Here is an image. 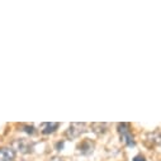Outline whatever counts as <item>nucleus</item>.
Segmentation results:
<instances>
[{
  "instance_id": "0eeeda50",
  "label": "nucleus",
  "mask_w": 161,
  "mask_h": 161,
  "mask_svg": "<svg viewBox=\"0 0 161 161\" xmlns=\"http://www.w3.org/2000/svg\"><path fill=\"white\" fill-rule=\"evenodd\" d=\"M133 161H146V160H145V157H143V156H136V157L133 159Z\"/></svg>"
},
{
  "instance_id": "20e7f679",
  "label": "nucleus",
  "mask_w": 161,
  "mask_h": 161,
  "mask_svg": "<svg viewBox=\"0 0 161 161\" xmlns=\"http://www.w3.org/2000/svg\"><path fill=\"white\" fill-rule=\"evenodd\" d=\"M45 126V130L42 131L45 134H48V133H52L57 130V127H58V123H46L43 124Z\"/></svg>"
},
{
  "instance_id": "423d86ee",
  "label": "nucleus",
  "mask_w": 161,
  "mask_h": 161,
  "mask_svg": "<svg viewBox=\"0 0 161 161\" xmlns=\"http://www.w3.org/2000/svg\"><path fill=\"white\" fill-rule=\"evenodd\" d=\"M24 131L27 132V133H33V132H35V128H33L32 126H31V127H29V126H25V127H24Z\"/></svg>"
},
{
  "instance_id": "7ed1b4c3",
  "label": "nucleus",
  "mask_w": 161,
  "mask_h": 161,
  "mask_svg": "<svg viewBox=\"0 0 161 161\" xmlns=\"http://www.w3.org/2000/svg\"><path fill=\"white\" fill-rule=\"evenodd\" d=\"M15 152L12 148H0V161H12Z\"/></svg>"
},
{
  "instance_id": "f03ea898",
  "label": "nucleus",
  "mask_w": 161,
  "mask_h": 161,
  "mask_svg": "<svg viewBox=\"0 0 161 161\" xmlns=\"http://www.w3.org/2000/svg\"><path fill=\"white\" fill-rule=\"evenodd\" d=\"M84 128H85V124L84 123H74V124L70 126V128L67 130L66 136L69 138H75V137H78L80 133H82L84 131H85Z\"/></svg>"
},
{
  "instance_id": "f257e3e1",
  "label": "nucleus",
  "mask_w": 161,
  "mask_h": 161,
  "mask_svg": "<svg viewBox=\"0 0 161 161\" xmlns=\"http://www.w3.org/2000/svg\"><path fill=\"white\" fill-rule=\"evenodd\" d=\"M118 131L121 133V137H122L123 142H126L130 147L134 146V141H133V137L130 132V124L128 123H119L118 124Z\"/></svg>"
},
{
  "instance_id": "6e6552de",
  "label": "nucleus",
  "mask_w": 161,
  "mask_h": 161,
  "mask_svg": "<svg viewBox=\"0 0 161 161\" xmlns=\"http://www.w3.org/2000/svg\"><path fill=\"white\" fill-rule=\"evenodd\" d=\"M62 147H64V142H58L57 145H56V148H57V150H61Z\"/></svg>"
},
{
  "instance_id": "39448f33",
  "label": "nucleus",
  "mask_w": 161,
  "mask_h": 161,
  "mask_svg": "<svg viewBox=\"0 0 161 161\" xmlns=\"http://www.w3.org/2000/svg\"><path fill=\"white\" fill-rule=\"evenodd\" d=\"M80 150H82V152L85 154V150H89V152H90V150H91V146H89V142H84L82 145L80 146Z\"/></svg>"
}]
</instances>
